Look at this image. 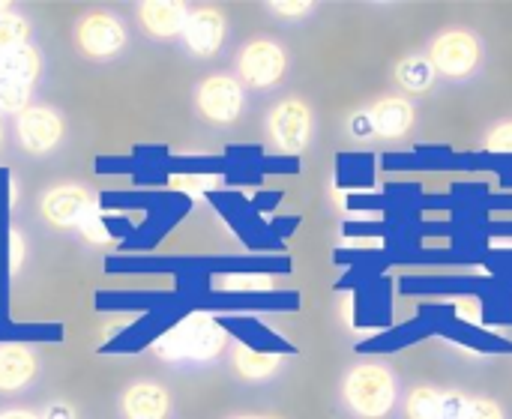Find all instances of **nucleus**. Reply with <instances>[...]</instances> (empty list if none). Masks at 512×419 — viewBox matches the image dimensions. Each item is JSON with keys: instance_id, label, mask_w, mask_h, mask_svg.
<instances>
[{"instance_id": "f257e3e1", "label": "nucleus", "mask_w": 512, "mask_h": 419, "mask_svg": "<svg viewBox=\"0 0 512 419\" xmlns=\"http://www.w3.org/2000/svg\"><path fill=\"white\" fill-rule=\"evenodd\" d=\"M225 348H228V330L207 312H195V315L183 318L177 327H171L165 336H159L153 342V354L171 366L213 363L222 357Z\"/></svg>"}, {"instance_id": "f03ea898", "label": "nucleus", "mask_w": 512, "mask_h": 419, "mask_svg": "<svg viewBox=\"0 0 512 419\" xmlns=\"http://www.w3.org/2000/svg\"><path fill=\"white\" fill-rule=\"evenodd\" d=\"M345 408L360 419H387L399 402L396 372L384 363H357L342 381Z\"/></svg>"}, {"instance_id": "7ed1b4c3", "label": "nucleus", "mask_w": 512, "mask_h": 419, "mask_svg": "<svg viewBox=\"0 0 512 419\" xmlns=\"http://www.w3.org/2000/svg\"><path fill=\"white\" fill-rule=\"evenodd\" d=\"M429 60H432L438 78L468 81L483 66V39L468 27H450L432 39Z\"/></svg>"}, {"instance_id": "20e7f679", "label": "nucleus", "mask_w": 512, "mask_h": 419, "mask_svg": "<svg viewBox=\"0 0 512 419\" xmlns=\"http://www.w3.org/2000/svg\"><path fill=\"white\" fill-rule=\"evenodd\" d=\"M312 108L303 99H282L267 111V141L282 156H300L312 141Z\"/></svg>"}, {"instance_id": "39448f33", "label": "nucleus", "mask_w": 512, "mask_h": 419, "mask_svg": "<svg viewBox=\"0 0 512 419\" xmlns=\"http://www.w3.org/2000/svg\"><path fill=\"white\" fill-rule=\"evenodd\" d=\"M288 72V51L276 39H252L237 54V81L252 90L279 87Z\"/></svg>"}, {"instance_id": "423d86ee", "label": "nucleus", "mask_w": 512, "mask_h": 419, "mask_svg": "<svg viewBox=\"0 0 512 419\" xmlns=\"http://www.w3.org/2000/svg\"><path fill=\"white\" fill-rule=\"evenodd\" d=\"M195 108L213 126H231L246 108V87L234 75H207L195 87Z\"/></svg>"}, {"instance_id": "0eeeda50", "label": "nucleus", "mask_w": 512, "mask_h": 419, "mask_svg": "<svg viewBox=\"0 0 512 419\" xmlns=\"http://www.w3.org/2000/svg\"><path fill=\"white\" fill-rule=\"evenodd\" d=\"M75 45L84 57L90 60H111L117 57L126 42H129V33L123 27V21L111 12H87L75 21Z\"/></svg>"}, {"instance_id": "6e6552de", "label": "nucleus", "mask_w": 512, "mask_h": 419, "mask_svg": "<svg viewBox=\"0 0 512 419\" xmlns=\"http://www.w3.org/2000/svg\"><path fill=\"white\" fill-rule=\"evenodd\" d=\"M99 210L96 207V195L90 189H84L81 183H60L42 192L39 198V213L42 219L57 228V231H72L81 228V222Z\"/></svg>"}, {"instance_id": "1a4fd4ad", "label": "nucleus", "mask_w": 512, "mask_h": 419, "mask_svg": "<svg viewBox=\"0 0 512 419\" xmlns=\"http://www.w3.org/2000/svg\"><path fill=\"white\" fill-rule=\"evenodd\" d=\"M66 135V123L57 108L51 105H30L15 117V138L21 150L30 156H45L60 147Z\"/></svg>"}, {"instance_id": "9d476101", "label": "nucleus", "mask_w": 512, "mask_h": 419, "mask_svg": "<svg viewBox=\"0 0 512 419\" xmlns=\"http://www.w3.org/2000/svg\"><path fill=\"white\" fill-rule=\"evenodd\" d=\"M228 36V21L216 6H198L189 12L186 27H183V45L195 57H213L222 51Z\"/></svg>"}, {"instance_id": "9b49d317", "label": "nucleus", "mask_w": 512, "mask_h": 419, "mask_svg": "<svg viewBox=\"0 0 512 419\" xmlns=\"http://www.w3.org/2000/svg\"><path fill=\"white\" fill-rule=\"evenodd\" d=\"M120 414L123 419H171L174 399L165 384L141 378L132 381L120 396Z\"/></svg>"}, {"instance_id": "f8f14e48", "label": "nucleus", "mask_w": 512, "mask_h": 419, "mask_svg": "<svg viewBox=\"0 0 512 419\" xmlns=\"http://www.w3.org/2000/svg\"><path fill=\"white\" fill-rule=\"evenodd\" d=\"M366 111H369V120H372V135L384 138V141L405 138L417 123V108L405 96H384Z\"/></svg>"}, {"instance_id": "ddd939ff", "label": "nucleus", "mask_w": 512, "mask_h": 419, "mask_svg": "<svg viewBox=\"0 0 512 419\" xmlns=\"http://www.w3.org/2000/svg\"><path fill=\"white\" fill-rule=\"evenodd\" d=\"M189 18V6L180 0H144L138 3V21L153 39H177L183 36Z\"/></svg>"}, {"instance_id": "4468645a", "label": "nucleus", "mask_w": 512, "mask_h": 419, "mask_svg": "<svg viewBox=\"0 0 512 419\" xmlns=\"http://www.w3.org/2000/svg\"><path fill=\"white\" fill-rule=\"evenodd\" d=\"M39 375V360L27 345H0V393L27 390Z\"/></svg>"}, {"instance_id": "2eb2a0df", "label": "nucleus", "mask_w": 512, "mask_h": 419, "mask_svg": "<svg viewBox=\"0 0 512 419\" xmlns=\"http://www.w3.org/2000/svg\"><path fill=\"white\" fill-rule=\"evenodd\" d=\"M282 363L285 360L276 351H258L249 345H234V351H231V369L246 384H264V381L276 378Z\"/></svg>"}, {"instance_id": "dca6fc26", "label": "nucleus", "mask_w": 512, "mask_h": 419, "mask_svg": "<svg viewBox=\"0 0 512 419\" xmlns=\"http://www.w3.org/2000/svg\"><path fill=\"white\" fill-rule=\"evenodd\" d=\"M393 78L396 84L405 90V93H426L435 87L438 81V72L429 60V54H408L396 63L393 69Z\"/></svg>"}, {"instance_id": "f3484780", "label": "nucleus", "mask_w": 512, "mask_h": 419, "mask_svg": "<svg viewBox=\"0 0 512 419\" xmlns=\"http://www.w3.org/2000/svg\"><path fill=\"white\" fill-rule=\"evenodd\" d=\"M39 72H42V54H39V48H33L30 42L21 45L18 51L6 54V57L0 60V75L18 81V84H24V87H33V84L39 81Z\"/></svg>"}, {"instance_id": "a211bd4d", "label": "nucleus", "mask_w": 512, "mask_h": 419, "mask_svg": "<svg viewBox=\"0 0 512 419\" xmlns=\"http://www.w3.org/2000/svg\"><path fill=\"white\" fill-rule=\"evenodd\" d=\"M405 417L408 419H441L444 417V393L435 387H417L408 393L405 402Z\"/></svg>"}, {"instance_id": "6ab92c4d", "label": "nucleus", "mask_w": 512, "mask_h": 419, "mask_svg": "<svg viewBox=\"0 0 512 419\" xmlns=\"http://www.w3.org/2000/svg\"><path fill=\"white\" fill-rule=\"evenodd\" d=\"M30 39V21L21 12H0V60L12 51H18L21 45H27Z\"/></svg>"}, {"instance_id": "aec40b11", "label": "nucleus", "mask_w": 512, "mask_h": 419, "mask_svg": "<svg viewBox=\"0 0 512 419\" xmlns=\"http://www.w3.org/2000/svg\"><path fill=\"white\" fill-rule=\"evenodd\" d=\"M30 93L33 87H24L6 75H0V114H21L24 108H30Z\"/></svg>"}, {"instance_id": "412c9836", "label": "nucleus", "mask_w": 512, "mask_h": 419, "mask_svg": "<svg viewBox=\"0 0 512 419\" xmlns=\"http://www.w3.org/2000/svg\"><path fill=\"white\" fill-rule=\"evenodd\" d=\"M267 9L279 18H288V21H300L306 15L315 12V3L312 0H273L267 3Z\"/></svg>"}, {"instance_id": "4be33fe9", "label": "nucleus", "mask_w": 512, "mask_h": 419, "mask_svg": "<svg viewBox=\"0 0 512 419\" xmlns=\"http://www.w3.org/2000/svg\"><path fill=\"white\" fill-rule=\"evenodd\" d=\"M81 237L87 240V243H93V246H108L111 243V231L105 228V222H102V213L99 210H93L84 222H81Z\"/></svg>"}, {"instance_id": "5701e85b", "label": "nucleus", "mask_w": 512, "mask_h": 419, "mask_svg": "<svg viewBox=\"0 0 512 419\" xmlns=\"http://www.w3.org/2000/svg\"><path fill=\"white\" fill-rule=\"evenodd\" d=\"M462 419H507V414H504V408H501L495 399L477 396V399H471V402H468V408H465Z\"/></svg>"}, {"instance_id": "b1692460", "label": "nucleus", "mask_w": 512, "mask_h": 419, "mask_svg": "<svg viewBox=\"0 0 512 419\" xmlns=\"http://www.w3.org/2000/svg\"><path fill=\"white\" fill-rule=\"evenodd\" d=\"M222 285L219 288H225V291H240V294H246V291H267L270 288V279L267 276H225V279H219Z\"/></svg>"}, {"instance_id": "393cba45", "label": "nucleus", "mask_w": 512, "mask_h": 419, "mask_svg": "<svg viewBox=\"0 0 512 419\" xmlns=\"http://www.w3.org/2000/svg\"><path fill=\"white\" fill-rule=\"evenodd\" d=\"M486 150H489V153H512V120L498 123V126L486 135Z\"/></svg>"}, {"instance_id": "a878e982", "label": "nucleus", "mask_w": 512, "mask_h": 419, "mask_svg": "<svg viewBox=\"0 0 512 419\" xmlns=\"http://www.w3.org/2000/svg\"><path fill=\"white\" fill-rule=\"evenodd\" d=\"M468 402H471V396H465V393H459V390L444 393V417L441 419H462Z\"/></svg>"}, {"instance_id": "bb28decb", "label": "nucleus", "mask_w": 512, "mask_h": 419, "mask_svg": "<svg viewBox=\"0 0 512 419\" xmlns=\"http://www.w3.org/2000/svg\"><path fill=\"white\" fill-rule=\"evenodd\" d=\"M348 132H351V138H357V141L375 138V135H372V120H369V111H366V108H363V111H357V114H351V120H348Z\"/></svg>"}, {"instance_id": "cd10ccee", "label": "nucleus", "mask_w": 512, "mask_h": 419, "mask_svg": "<svg viewBox=\"0 0 512 419\" xmlns=\"http://www.w3.org/2000/svg\"><path fill=\"white\" fill-rule=\"evenodd\" d=\"M21 261H24V234L18 228H12L9 231V270L18 273Z\"/></svg>"}, {"instance_id": "c85d7f7f", "label": "nucleus", "mask_w": 512, "mask_h": 419, "mask_svg": "<svg viewBox=\"0 0 512 419\" xmlns=\"http://www.w3.org/2000/svg\"><path fill=\"white\" fill-rule=\"evenodd\" d=\"M456 306H459V309H456V315H459L462 321H471V324L483 321V309H480V303H477V300L465 297V300H459Z\"/></svg>"}, {"instance_id": "c756f323", "label": "nucleus", "mask_w": 512, "mask_h": 419, "mask_svg": "<svg viewBox=\"0 0 512 419\" xmlns=\"http://www.w3.org/2000/svg\"><path fill=\"white\" fill-rule=\"evenodd\" d=\"M42 419H78V411L69 405V402H51L48 408H45V414H42Z\"/></svg>"}, {"instance_id": "7c9ffc66", "label": "nucleus", "mask_w": 512, "mask_h": 419, "mask_svg": "<svg viewBox=\"0 0 512 419\" xmlns=\"http://www.w3.org/2000/svg\"><path fill=\"white\" fill-rule=\"evenodd\" d=\"M0 419H42L39 414L27 411V408H9V411H0Z\"/></svg>"}, {"instance_id": "2f4dec72", "label": "nucleus", "mask_w": 512, "mask_h": 419, "mask_svg": "<svg viewBox=\"0 0 512 419\" xmlns=\"http://www.w3.org/2000/svg\"><path fill=\"white\" fill-rule=\"evenodd\" d=\"M3 138H6V132H3V120H0V147H3Z\"/></svg>"}, {"instance_id": "473e14b6", "label": "nucleus", "mask_w": 512, "mask_h": 419, "mask_svg": "<svg viewBox=\"0 0 512 419\" xmlns=\"http://www.w3.org/2000/svg\"><path fill=\"white\" fill-rule=\"evenodd\" d=\"M231 419H264V417H231Z\"/></svg>"}]
</instances>
